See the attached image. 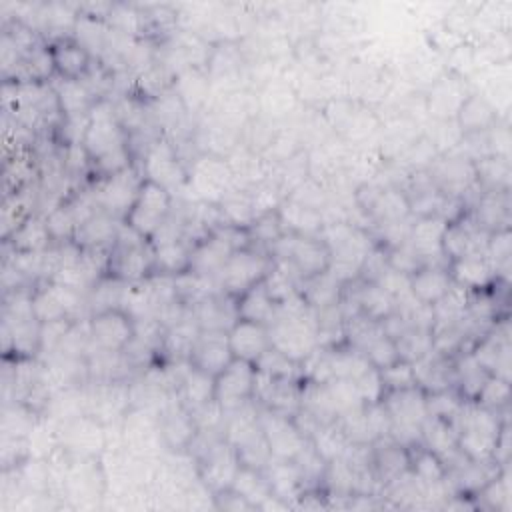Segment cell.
<instances>
[{
  "label": "cell",
  "mask_w": 512,
  "mask_h": 512,
  "mask_svg": "<svg viewBox=\"0 0 512 512\" xmlns=\"http://www.w3.org/2000/svg\"><path fill=\"white\" fill-rule=\"evenodd\" d=\"M270 328V342L294 362L306 360L318 348L316 334V310L310 308L304 314H276Z\"/></svg>",
  "instance_id": "obj_1"
},
{
  "label": "cell",
  "mask_w": 512,
  "mask_h": 512,
  "mask_svg": "<svg viewBox=\"0 0 512 512\" xmlns=\"http://www.w3.org/2000/svg\"><path fill=\"white\" fill-rule=\"evenodd\" d=\"M270 268L272 256L266 250H260L258 246H246L230 254L216 282L222 294L238 298L248 288L262 282Z\"/></svg>",
  "instance_id": "obj_2"
},
{
  "label": "cell",
  "mask_w": 512,
  "mask_h": 512,
  "mask_svg": "<svg viewBox=\"0 0 512 512\" xmlns=\"http://www.w3.org/2000/svg\"><path fill=\"white\" fill-rule=\"evenodd\" d=\"M172 202L174 198L170 190L144 178L138 188L136 200L132 202L122 222H126L132 230L150 240L158 232V228L170 218Z\"/></svg>",
  "instance_id": "obj_3"
},
{
  "label": "cell",
  "mask_w": 512,
  "mask_h": 512,
  "mask_svg": "<svg viewBox=\"0 0 512 512\" xmlns=\"http://www.w3.org/2000/svg\"><path fill=\"white\" fill-rule=\"evenodd\" d=\"M186 188L194 192V200L218 204L226 192L234 188V176L224 156L200 152L188 166Z\"/></svg>",
  "instance_id": "obj_4"
},
{
  "label": "cell",
  "mask_w": 512,
  "mask_h": 512,
  "mask_svg": "<svg viewBox=\"0 0 512 512\" xmlns=\"http://www.w3.org/2000/svg\"><path fill=\"white\" fill-rule=\"evenodd\" d=\"M258 424H260L262 436L270 448L272 458L294 460L308 444V438L294 422V416L260 406Z\"/></svg>",
  "instance_id": "obj_5"
},
{
  "label": "cell",
  "mask_w": 512,
  "mask_h": 512,
  "mask_svg": "<svg viewBox=\"0 0 512 512\" xmlns=\"http://www.w3.org/2000/svg\"><path fill=\"white\" fill-rule=\"evenodd\" d=\"M142 176L164 186L166 190H182L188 182V166H184L172 140L158 136L142 160Z\"/></svg>",
  "instance_id": "obj_6"
},
{
  "label": "cell",
  "mask_w": 512,
  "mask_h": 512,
  "mask_svg": "<svg viewBox=\"0 0 512 512\" xmlns=\"http://www.w3.org/2000/svg\"><path fill=\"white\" fill-rule=\"evenodd\" d=\"M256 368L252 362L232 358V362L214 376V402L224 410L232 412L254 400Z\"/></svg>",
  "instance_id": "obj_7"
},
{
  "label": "cell",
  "mask_w": 512,
  "mask_h": 512,
  "mask_svg": "<svg viewBox=\"0 0 512 512\" xmlns=\"http://www.w3.org/2000/svg\"><path fill=\"white\" fill-rule=\"evenodd\" d=\"M142 180H144V176H142V172H138V168L134 164L112 174V176L102 178V182L94 190L98 208L118 220H124L126 212L130 210L132 202L136 200Z\"/></svg>",
  "instance_id": "obj_8"
},
{
  "label": "cell",
  "mask_w": 512,
  "mask_h": 512,
  "mask_svg": "<svg viewBox=\"0 0 512 512\" xmlns=\"http://www.w3.org/2000/svg\"><path fill=\"white\" fill-rule=\"evenodd\" d=\"M88 328L92 346L110 352H124L134 338V320L122 308L92 314Z\"/></svg>",
  "instance_id": "obj_9"
},
{
  "label": "cell",
  "mask_w": 512,
  "mask_h": 512,
  "mask_svg": "<svg viewBox=\"0 0 512 512\" xmlns=\"http://www.w3.org/2000/svg\"><path fill=\"white\" fill-rule=\"evenodd\" d=\"M158 428L162 444L168 452H188L198 434L194 414L184 408L178 398L176 402L170 400L166 408L158 414Z\"/></svg>",
  "instance_id": "obj_10"
},
{
  "label": "cell",
  "mask_w": 512,
  "mask_h": 512,
  "mask_svg": "<svg viewBox=\"0 0 512 512\" xmlns=\"http://www.w3.org/2000/svg\"><path fill=\"white\" fill-rule=\"evenodd\" d=\"M448 220L440 214L430 216H418L410 224L408 242L420 256L422 264H436V266H448V260L442 252V238L446 232Z\"/></svg>",
  "instance_id": "obj_11"
},
{
  "label": "cell",
  "mask_w": 512,
  "mask_h": 512,
  "mask_svg": "<svg viewBox=\"0 0 512 512\" xmlns=\"http://www.w3.org/2000/svg\"><path fill=\"white\" fill-rule=\"evenodd\" d=\"M450 278L468 292L490 290L500 278L486 252H470L448 262Z\"/></svg>",
  "instance_id": "obj_12"
},
{
  "label": "cell",
  "mask_w": 512,
  "mask_h": 512,
  "mask_svg": "<svg viewBox=\"0 0 512 512\" xmlns=\"http://www.w3.org/2000/svg\"><path fill=\"white\" fill-rule=\"evenodd\" d=\"M228 346L234 358L246 360V362H256L270 346V328L260 322L252 320H242L238 318L228 330H226Z\"/></svg>",
  "instance_id": "obj_13"
},
{
  "label": "cell",
  "mask_w": 512,
  "mask_h": 512,
  "mask_svg": "<svg viewBox=\"0 0 512 512\" xmlns=\"http://www.w3.org/2000/svg\"><path fill=\"white\" fill-rule=\"evenodd\" d=\"M232 358L234 356L230 352L224 330H200V336L190 354L192 366L216 376L232 362Z\"/></svg>",
  "instance_id": "obj_14"
},
{
  "label": "cell",
  "mask_w": 512,
  "mask_h": 512,
  "mask_svg": "<svg viewBox=\"0 0 512 512\" xmlns=\"http://www.w3.org/2000/svg\"><path fill=\"white\" fill-rule=\"evenodd\" d=\"M48 46H50L56 78H66V80L86 78V74L92 68V54L74 36L52 40Z\"/></svg>",
  "instance_id": "obj_15"
},
{
  "label": "cell",
  "mask_w": 512,
  "mask_h": 512,
  "mask_svg": "<svg viewBox=\"0 0 512 512\" xmlns=\"http://www.w3.org/2000/svg\"><path fill=\"white\" fill-rule=\"evenodd\" d=\"M470 92L456 76H440L434 80L424 106L434 120H454L462 102Z\"/></svg>",
  "instance_id": "obj_16"
},
{
  "label": "cell",
  "mask_w": 512,
  "mask_h": 512,
  "mask_svg": "<svg viewBox=\"0 0 512 512\" xmlns=\"http://www.w3.org/2000/svg\"><path fill=\"white\" fill-rule=\"evenodd\" d=\"M234 250L236 248L232 246V242L216 228L210 236H206L192 248L190 270L216 280Z\"/></svg>",
  "instance_id": "obj_17"
},
{
  "label": "cell",
  "mask_w": 512,
  "mask_h": 512,
  "mask_svg": "<svg viewBox=\"0 0 512 512\" xmlns=\"http://www.w3.org/2000/svg\"><path fill=\"white\" fill-rule=\"evenodd\" d=\"M470 218L484 230L494 232L500 228H510V196L508 190H486L476 196Z\"/></svg>",
  "instance_id": "obj_18"
},
{
  "label": "cell",
  "mask_w": 512,
  "mask_h": 512,
  "mask_svg": "<svg viewBox=\"0 0 512 512\" xmlns=\"http://www.w3.org/2000/svg\"><path fill=\"white\" fill-rule=\"evenodd\" d=\"M288 262L294 266L296 274L304 282V280L328 270L330 248L326 246V242L320 236H300Z\"/></svg>",
  "instance_id": "obj_19"
},
{
  "label": "cell",
  "mask_w": 512,
  "mask_h": 512,
  "mask_svg": "<svg viewBox=\"0 0 512 512\" xmlns=\"http://www.w3.org/2000/svg\"><path fill=\"white\" fill-rule=\"evenodd\" d=\"M452 278L448 272V266H436V264H424L410 276V292L412 296L428 306H434L438 300H442L448 290L452 288Z\"/></svg>",
  "instance_id": "obj_20"
},
{
  "label": "cell",
  "mask_w": 512,
  "mask_h": 512,
  "mask_svg": "<svg viewBox=\"0 0 512 512\" xmlns=\"http://www.w3.org/2000/svg\"><path fill=\"white\" fill-rule=\"evenodd\" d=\"M172 90L180 98L188 114L200 112L204 106H208V98L212 96V84L204 68H186L178 72L174 76Z\"/></svg>",
  "instance_id": "obj_21"
},
{
  "label": "cell",
  "mask_w": 512,
  "mask_h": 512,
  "mask_svg": "<svg viewBox=\"0 0 512 512\" xmlns=\"http://www.w3.org/2000/svg\"><path fill=\"white\" fill-rule=\"evenodd\" d=\"M454 120L462 134H482L488 132L500 118L498 108H494V104L484 94L470 92Z\"/></svg>",
  "instance_id": "obj_22"
},
{
  "label": "cell",
  "mask_w": 512,
  "mask_h": 512,
  "mask_svg": "<svg viewBox=\"0 0 512 512\" xmlns=\"http://www.w3.org/2000/svg\"><path fill=\"white\" fill-rule=\"evenodd\" d=\"M278 216L284 232H292L298 236H320L324 228L322 212L310 206H304L292 198H284L278 206Z\"/></svg>",
  "instance_id": "obj_23"
},
{
  "label": "cell",
  "mask_w": 512,
  "mask_h": 512,
  "mask_svg": "<svg viewBox=\"0 0 512 512\" xmlns=\"http://www.w3.org/2000/svg\"><path fill=\"white\" fill-rule=\"evenodd\" d=\"M174 394L184 408L194 412L214 402V376L190 364Z\"/></svg>",
  "instance_id": "obj_24"
},
{
  "label": "cell",
  "mask_w": 512,
  "mask_h": 512,
  "mask_svg": "<svg viewBox=\"0 0 512 512\" xmlns=\"http://www.w3.org/2000/svg\"><path fill=\"white\" fill-rule=\"evenodd\" d=\"M264 476L268 480L270 492L282 500H298L304 492V478L294 460H278L272 458L264 468ZM290 504V502H288Z\"/></svg>",
  "instance_id": "obj_25"
},
{
  "label": "cell",
  "mask_w": 512,
  "mask_h": 512,
  "mask_svg": "<svg viewBox=\"0 0 512 512\" xmlns=\"http://www.w3.org/2000/svg\"><path fill=\"white\" fill-rule=\"evenodd\" d=\"M366 212L378 222V226L390 224V222H402L412 216L406 192L396 186H380L376 198L372 200Z\"/></svg>",
  "instance_id": "obj_26"
},
{
  "label": "cell",
  "mask_w": 512,
  "mask_h": 512,
  "mask_svg": "<svg viewBox=\"0 0 512 512\" xmlns=\"http://www.w3.org/2000/svg\"><path fill=\"white\" fill-rule=\"evenodd\" d=\"M58 106L64 118H74V116H86L90 108L94 106L96 98L90 92V88L84 84V80H66L58 78L56 84H52Z\"/></svg>",
  "instance_id": "obj_27"
},
{
  "label": "cell",
  "mask_w": 512,
  "mask_h": 512,
  "mask_svg": "<svg viewBox=\"0 0 512 512\" xmlns=\"http://www.w3.org/2000/svg\"><path fill=\"white\" fill-rule=\"evenodd\" d=\"M276 310L278 304L272 300L262 282L248 288L244 294L236 298V314L242 320H252L270 326L272 320L276 318Z\"/></svg>",
  "instance_id": "obj_28"
},
{
  "label": "cell",
  "mask_w": 512,
  "mask_h": 512,
  "mask_svg": "<svg viewBox=\"0 0 512 512\" xmlns=\"http://www.w3.org/2000/svg\"><path fill=\"white\" fill-rule=\"evenodd\" d=\"M360 288L354 290L352 302L356 304V310L376 322H382L388 314H392L396 310V302L394 298L376 282H364L358 280Z\"/></svg>",
  "instance_id": "obj_29"
},
{
  "label": "cell",
  "mask_w": 512,
  "mask_h": 512,
  "mask_svg": "<svg viewBox=\"0 0 512 512\" xmlns=\"http://www.w3.org/2000/svg\"><path fill=\"white\" fill-rule=\"evenodd\" d=\"M218 210H220L222 226L248 230V226L256 218L252 196L248 190H242V188H232L230 192H226L224 198L218 202Z\"/></svg>",
  "instance_id": "obj_30"
},
{
  "label": "cell",
  "mask_w": 512,
  "mask_h": 512,
  "mask_svg": "<svg viewBox=\"0 0 512 512\" xmlns=\"http://www.w3.org/2000/svg\"><path fill=\"white\" fill-rule=\"evenodd\" d=\"M256 98H258V110L268 120L284 118L296 106V92L292 90L290 84L280 80H270Z\"/></svg>",
  "instance_id": "obj_31"
},
{
  "label": "cell",
  "mask_w": 512,
  "mask_h": 512,
  "mask_svg": "<svg viewBox=\"0 0 512 512\" xmlns=\"http://www.w3.org/2000/svg\"><path fill=\"white\" fill-rule=\"evenodd\" d=\"M154 248V274L178 276L190 270L192 246L182 238L174 242H166Z\"/></svg>",
  "instance_id": "obj_32"
},
{
  "label": "cell",
  "mask_w": 512,
  "mask_h": 512,
  "mask_svg": "<svg viewBox=\"0 0 512 512\" xmlns=\"http://www.w3.org/2000/svg\"><path fill=\"white\" fill-rule=\"evenodd\" d=\"M8 238L16 252H42L50 248V242H52V236L46 226V218L32 216V214Z\"/></svg>",
  "instance_id": "obj_33"
},
{
  "label": "cell",
  "mask_w": 512,
  "mask_h": 512,
  "mask_svg": "<svg viewBox=\"0 0 512 512\" xmlns=\"http://www.w3.org/2000/svg\"><path fill=\"white\" fill-rule=\"evenodd\" d=\"M414 478L422 484V486H432V484H440L446 480L448 476V468L444 464V460L434 454L432 450L420 446H414L410 450V468H408Z\"/></svg>",
  "instance_id": "obj_34"
},
{
  "label": "cell",
  "mask_w": 512,
  "mask_h": 512,
  "mask_svg": "<svg viewBox=\"0 0 512 512\" xmlns=\"http://www.w3.org/2000/svg\"><path fill=\"white\" fill-rule=\"evenodd\" d=\"M302 286L304 288H300V294L306 298V302L314 310L338 304L340 298H342V292H344V286L336 278H332L328 274V270L318 274V276H312V278L304 280Z\"/></svg>",
  "instance_id": "obj_35"
},
{
  "label": "cell",
  "mask_w": 512,
  "mask_h": 512,
  "mask_svg": "<svg viewBox=\"0 0 512 512\" xmlns=\"http://www.w3.org/2000/svg\"><path fill=\"white\" fill-rule=\"evenodd\" d=\"M476 186L486 190H508L510 186V160L500 156H484L474 160Z\"/></svg>",
  "instance_id": "obj_36"
},
{
  "label": "cell",
  "mask_w": 512,
  "mask_h": 512,
  "mask_svg": "<svg viewBox=\"0 0 512 512\" xmlns=\"http://www.w3.org/2000/svg\"><path fill=\"white\" fill-rule=\"evenodd\" d=\"M230 488L236 494H240L246 502H250L252 508H258L272 494L270 486H268V480L264 476V470L244 466V464H240Z\"/></svg>",
  "instance_id": "obj_37"
},
{
  "label": "cell",
  "mask_w": 512,
  "mask_h": 512,
  "mask_svg": "<svg viewBox=\"0 0 512 512\" xmlns=\"http://www.w3.org/2000/svg\"><path fill=\"white\" fill-rule=\"evenodd\" d=\"M464 402L466 400L460 396V392L454 386L452 388H444V390L426 394V412L432 418L454 422L456 416L460 414Z\"/></svg>",
  "instance_id": "obj_38"
},
{
  "label": "cell",
  "mask_w": 512,
  "mask_h": 512,
  "mask_svg": "<svg viewBox=\"0 0 512 512\" xmlns=\"http://www.w3.org/2000/svg\"><path fill=\"white\" fill-rule=\"evenodd\" d=\"M254 368L262 374L274 376V378H290V380H300V364L288 358L284 352L278 348L270 346L256 362Z\"/></svg>",
  "instance_id": "obj_39"
},
{
  "label": "cell",
  "mask_w": 512,
  "mask_h": 512,
  "mask_svg": "<svg viewBox=\"0 0 512 512\" xmlns=\"http://www.w3.org/2000/svg\"><path fill=\"white\" fill-rule=\"evenodd\" d=\"M396 348L402 360L406 362H416L428 352L434 350L432 344V330H422V328H408L396 338Z\"/></svg>",
  "instance_id": "obj_40"
},
{
  "label": "cell",
  "mask_w": 512,
  "mask_h": 512,
  "mask_svg": "<svg viewBox=\"0 0 512 512\" xmlns=\"http://www.w3.org/2000/svg\"><path fill=\"white\" fill-rule=\"evenodd\" d=\"M510 392H512L510 390V380H506L502 376H496V374H490L472 402H476V404H480L488 410L502 412L510 402Z\"/></svg>",
  "instance_id": "obj_41"
},
{
  "label": "cell",
  "mask_w": 512,
  "mask_h": 512,
  "mask_svg": "<svg viewBox=\"0 0 512 512\" xmlns=\"http://www.w3.org/2000/svg\"><path fill=\"white\" fill-rule=\"evenodd\" d=\"M282 234H284V228L276 210L258 214L254 222L248 226V236L252 246H266V252Z\"/></svg>",
  "instance_id": "obj_42"
},
{
  "label": "cell",
  "mask_w": 512,
  "mask_h": 512,
  "mask_svg": "<svg viewBox=\"0 0 512 512\" xmlns=\"http://www.w3.org/2000/svg\"><path fill=\"white\" fill-rule=\"evenodd\" d=\"M378 370H380V378H382V384H384L386 392L416 386V376H414L412 362H406V360L398 358L396 362H392L384 368H378Z\"/></svg>",
  "instance_id": "obj_43"
},
{
  "label": "cell",
  "mask_w": 512,
  "mask_h": 512,
  "mask_svg": "<svg viewBox=\"0 0 512 512\" xmlns=\"http://www.w3.org/2000/svg\"><path fill=\"white\" fill-rule=\"evenodd\" d=\"M368 362L374 366V368H384L392 362H396L400 358L398 354V348H396V340L390 338L386 332L378 334L362 352Z\"/></svg>",
  "instance_id": "obj_44"
},
{
  "label": "cell",
  "mask_w": 512,
  "mask_h": 512,
  "mask_svg": "<svg viewBox=\"0 0 512 512\" xmlns=\"http://www.w3.org/2000/svg\"><path fill=\"white\" fill-rule=\"evenodd\" d=\"M386 260H388V268L408 274V276H412L420 266H424L420 256L416 254V250L410 246L408 240L398 246L386 248Z\"/></svg>",
  "instance_id": "obj_45"
},
{
  "label": "cell",
  "mask_w": 512,
  "mask_h": 512,
  "mask_svg": "<svg viewBox=\"0 0 512 512\" xmlns=\"http://www.w3.org/2000/svg\"><path fill=\"white\" fill-rule=\"evenodd\" d=\"M358 392H360V398L364 404H376V402H382L386 390H384V384H382V378H380V370L370 366L362 376H358L354 380Z\"/></svg>",
  "instance_id": "obj_46"
}]
</instances>
